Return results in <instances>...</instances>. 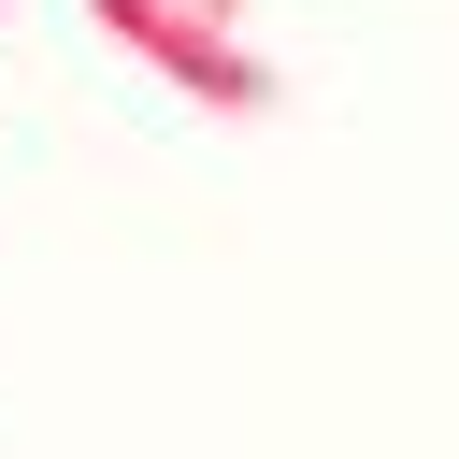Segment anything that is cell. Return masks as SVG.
Listing matches in <instances>:
<instances>
[{
  "instance_id": "cell-1",
  "label": "cell",
  "mask_w": 459,
  "mask_h": 459,
  "mask_svg": "<svg viewBox=\"0 0 459 459\" xmlns=\"http://www.w3.org/2000/svg\"><path fill=\"white\" fill-rule=\"evenodd\" d=\"M100 14V43H129L143 72H172L186 100H215V115H273V57L230 29V14H201V0H86Z\"/></svg>"
},
{
  "instance_id": "cell-2",
  "label": "cell",
  "mask_w": 459,
  "mask_h": 459,
  "mask_svg": "<svg viewBox=\"0 0 459 459\" xmlns=\"http://www.w3.org/2000/svg\"><path fill=\"white\" fill-rule=\"evenodd\" d=\"M201 14H244V0H201Z\"/></svg>"
}]
</instances>
